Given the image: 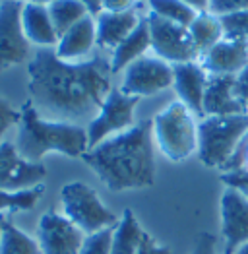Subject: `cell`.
<instances>
[{"label": "cell", "mask_w": 248, "mask_h": 254, "mask_svg": "<svg viewBox=\"0 0 248 254\" xmlns=\"http://www.w3.org/2000/svg\"><path fill=\"white\" fill-rule=\"evenodd\" d=\"M21 0H0V70L21 64L31 51L21 25Z\"/></svg>", "instance_id": "9"}, {"label": "cell", "mask_w": 248, "mask_h": 254, "mask_svg": "<svg viewBox=\"0 0 248 254\" xmlns=\"http://www.w3.org/2000/svg\"><path fill=\"white\" fill-rule=\"evenodd\" d=\"M144 235V229L140 227L132 210H124L123 217L113 229L111 254H138Z\"/></svg>", "instance_id": "21"}, {"label": "cell", "mask_w": 248, "mask_h": 254, "mask_svg": "<svg viewBox=\"0 0 248 254\" xmlns=\"http://www.w3.org/2000/svg\"><path fill=\"white\" fill-rule=\"evenodd\" d=\"M138 101L140 97L126 95L123 89L113 87L105 97L97 117L85 128L89 138V148L134 127V109L138 105Z\"/></svg>", "instance_id": "7"}, {"label": "cell", "mask_w": 248, "mask_h": 254, "mask_svg": "<svg viewBox=\"0 0 248 254\" xmlns=\"http://www.w3.org/2000/svg\"><path fill=\"white\" fill-rule=\"evenodd\" d=\"M0 254H41L39 243L18 229L12 221L4 219L0 235Z\"/></svg>", "instance_id": "24"}, {"label": "cell", "mask_w": 248, "mask_h": 254, "mask_svg": "<svg viewBox=\"0 0 248 254\" xmlns=\"http://www.w3.org/2000/svg\"><path fill=\"white\" fill-rule=\"evenodd\" d=\"M4 219H6V217H4V215H0V235H2V225H4Z\"/></svg>", "instance_id": "41"}, {"label": "cell", "mask_w": 248, "mask_h": 254, "mask_svg": "<svg viewBox=\"0 0 248 254\" xmlns=\"http://www.w3.org/2000/svg\"><path fill=\"white\" fill-rule=\"evenodd\" d=\"M235 97L248 115V66L239 76H235Z\"/></svg>", "instance_id": "32"}, {"label": "cell", "mask_w": 248, "mask_h": 254, "mask_svg": "<svg viewBox=\"0 0 248 254\" xmlns=\"http://www.w3.org/2000/svg\"><path fill=\"white\" fill-rule=\"evenodd\" d=\"M91 16H97L103 10V0H82Z\"/></svg>", "instance_id": "36"}, {"label": "cell", "mask_w": 248, "mask_h": 254, "mask_svg": "<svg viewBox=\"0 0 248 254\" xmlns=\"http://www.w3.org/2000/svg\"><path fill=\"white\" fill-rule=\"evenodd\" d=\"M209 76H239L248 66V43L223 37L200 59Z\"/></svg>", "instance_id": "15"}, {"label": "cell", "mask_w": 248, "mask_h": 254, "mask_svg": "<svg viewBox=\"0 0 248 254\" xmlns=\"http://www.w3.org/2000/svg\"><path fill=\"white\" fill-rule=\"evenodd\" d=\"M248 134V115L204 117L198 123V157L206 167L225 169Z\"/></svg>", "instance_id": "4"}, {"label": "cell", "mask_w": 248, "mask_h": 254, "mask_svg": "<svg viewBox=\"0 0 248 254\" xmlns=\"http://www.w3.org/2000/svg\"><path fill=\"white\" fill-rule=\"evenodd\" d=\"M43 190H45L43 185L20 192L0 190V215L2 212H8V210H31L39 202Z\"/></svg>", "instance_id": "26"}, {"label": "cell", "mask_w": 248, "mask_h": 254, "mask_svg": "<svg viewBox=\"0 0 248 254\" xmlns=\"http://www.w3.org/2000/svg\"><path fill=\"white\" fill-rule=\"evenodd\" d=\"M29 103L49 121L91 123L113 89L111 57L93 55L82 63L62 61L55 49H37L27 66Z\"/></svg>", "instance_id": "1"}, {"label": "cell", "mask_w": 248, "mask_h": 254, "mask_svg": "<svg viewBox=\"0 0 248 254\" xmlns=\"http://www.w3.org/2000/svg\"><path fill=\"white\" fill-rule=\"evenodd\" d=\"M21 25L27 41L39 49H55L59 43V33L51 20L49 6L25 2L21 10Z\"/></svg>", "instance_id": "18"}, {"label": "cell", "mask_w": 248, "mask_h": 254, "mask_svg": "<svg viewBox=\"0 0 248 254\" xmlns=\"http://www.w3.org/2000/svg\"><path fill=\"white\" fill-rule=\"evenodd\" d=\"M85 233L80 231L64 213L47 212L39 219L37 243L41 254H78Z\"/></svg>", "instance_id": "12"}, {"label": "cell", "mask_w": 248, "mask_h": 254, "mask_svg": "<svg viewBox=\"0 0 248 254\" xmlns=\"http://www.w3.org/2000/svg\"><path fill=\"white\" fill-rule=\"evenodd\" d=\"M138 0H103V10L107 12H130Z\"/></svg>", "instance_id": "35"}, {"label": "cell", "mask_w": 248, "mask_h": 254, "mask_svg": "<svg viewBox=\"0 0 248 254\" xmlns=\"http://www.w3.org/2000/svg\"><path fill=\"white\" fill-rule=\"evenodd\" d=\"M20 119H21V111H16L4 97H0V144H2L4 134L10 128L20 125Z\"/></svg>", "instance_id": "30"}, {"label": "cell", "mask_w": 248, "mask_h": 254, "mask_svg": "<svg viewBox=\"0 0 248 254\" xmlns=\"http://www.w3.org/2000/svg\"><path fill=\"white\" fill-rule=\"evenodd\" d=\"M221 181L227 189H235L239 190L245 198H248V169H235V171H225L221 175Z\"/></svg>", "instance_id": "31"}, {"label": "cell", "mask_w": 248, "mask_h": 254, "mask_svg": "<svg viewBox=\"0 0 248 254\" xmlns=\"http://www.w3.org/2000/svg\"><path fill=\"white\" fill-rule=\"evenodd\" d=\"M113 229H103V231H97V233L85 235V241H83L82 249L78 254H111Z\"/></svg>", "instance_id": "28"}, {"label": "cell", "mask_w": 248, "mask_h": 254, "mask_svg": "<svg viewBox=\"0 0 248 254\" xmlns=\"http://www.w3.org/2000/svg\"><path fill=\"white\" fill-rule=\"evenodd\" d=\"M21 2H29V0H21Z\"/></svg>", "instance_id": "42"}, {"label": "cell", "mask_w": 248, "mask_h": 254, "mask_svg": "<svg viewBox=\"0 0 248 254\" xmlns=\"http://www.w3.org/2000/svg\"><path fill=\"white\" fill-rule=\"evenodd\" d=\"M237 254H248V243L245 245V247H241V249L237 251Z\"/></svg>", "instance_id": "40"}, {"label": "cell", "mask_w": 248, "mask_h": 254, "mask_svg": "<svg viewBox=\"0 0 248 254\" xmlns=\"http://www.w3.org/2000/svg\"><path fill=\"white\" fill-rule=\"evenodd\" d=\"M219 208L225 254H237V251L248 243V198L239 190L225 187Z\"/></svg>", "instance_id": "13"}, {"label": "cell", "mask_w": 248, "mask_h": 254, "mask_svg": "<svg viewBox=\"0 0 248 254\" xmlns=\"http://www.w3.org/2000/svg\"><path fill=\"white\" fill-rule=\"evenodd\" d=\"M62 213L85 235L113 229L119 219L103 202L97 192L80 181L64 185L61 190Z\"/></svg>", "instance_id": "6"}, {"label": "cell", "mask_w": 248, "mask_h": 254, "mask_svg": "<svg viewBox=\"0 0 248 254\" xmlns=\"http://www.w3.org/2000/svg\"><path fill=\"white\" fill-rule=\"evenodd\" d=\"M173 85V64L159 57H142L124 70L123 89L132 97H147Z\"/></svg>", "instance_id": "10"}, {"label": "cell", "mask_w": 248, "mask_h": 254, "mask_svg": "<svg viewBox=\"0 0 248 254\" xmlns=\"http://www.w3.org/2000/svg\"><path fill=\"white\" fill-rule=\"evenodd\" d=\"M29 2H33V4H41V6H51V4L57 2V0H29Z\"/></svg>", "instance_id": "38"}, {"label": "cell", "mask_w": 248, "mask_h": 254, "mask_svg": "<svg viewBox=\"0 0 248 254\" xmlns=\"http://www.w3.org/2000/svg\"><path fill=\"white\" fill-rule=\"evenodd\" d=\"M47 169L43 163L23 159L16 144H0V190L20 192L43 185Z\"/></svg>", "instance_id": "11"}, {"label": "cell", "mask_w": 248, "mask_h": 254, "mask_svg": "<svg viewBox=\"0 0 248 254\" xmlns=\"http://www.w3.org/2000/svg\"><path fill=\"white\" fill-rule=\"evenodd\" d=\"M221 23H223V33L227 39L248 43V10L223 16Z\"/></svg>", "instance_id": "27"}, {"label": "cell", "mask_w": 248, "mask_h": 254, "mask_svg": "<svg viewBox=\"0 0 248 254\" xmlns=\"http://www.w3.org/2000/svg\"><path fill=\"white\" fill-rule=\"evenodd\" d=\"M243 113V107L235 97V76H209L204 95V117H229Z\"/></svg>", "instance_id": "19"}, {"label": "cell", "mask_w": 248, "mask_h": 254, "mask_svg": "<svg viewBox=\"0 0 248 254\" xmlns=\"http://www.w3.org/2000/svg\"><path fill=\"white\" fill-rule=\"evenodd\" d=\"M16 148L23 159L31 163H41L43 157L51 151L68 157H82L89 149V138L85 127L49 121L27 101L21 109Z\"/></svg>", "instance_id": "3"}, {"label": "cell", "mask_w": 248, "mask_h": 254, "mask_svg": "<svg viewBox=\"0 0 248 254\" xmlns=\"http://www.w3.org/2000/svg\"><path fill=\"white\" fill-rule=\"evenodd\" d=\"M51 20L55 23V29L61 37L72 25L82 21L85 16H89V10L85 8L82 0H57L49 6Z\"/></svg>", "instance_id": "23"}, {"label": "cell", "mask_w": 248, "mask_h": 254, "mask_svg": "<svg viewBox=\"0 0 248 254\" xmlns=\"http://www.w3.org/2000/svg\"><path fill=\"white\" fill-rule=\"evenodd\" d=\"M188 31H190L192 41H194L198 53H200V59L206 55L213 45H217L225 37L221 18L213 16L211 12H198V16L194 18V21L188 25Z\"/></svg>", "instance_id": "22"}, {"label": "cell", "mask_w": 248, "mask_h": 254, "mask_svg": "<svg viewBox=\"0 0 248 254\" xmlns=\"http://www.w3.org/2000/svg\"><path fill=\"white\" fill-rule=\"evenodd\" d=\"M138 254H171V251L165 249V247H161L159 243H155L153 237H149V235L145 233L144 239H142V245H140Z\"/></svg>", "instance_id": "34"}, {"label": "cell", "mask_w": 248, "mask_h": 254, "mask_svg": "<svg viewBox=\"0 0 248 254\" xmlns=\"http://www.w3.org/2000/svg\"><path fill=\"white\" fill-rule=\"evenodd\" d=\"M153 144V123L144 121L89 148L82 159L109 190L145 189L155 181Z\"/></svg>", "instance_id": "2"}, {"label": "cell", "mask_w": 248, "mask_h": 254, "mask_svg": "<svg viewBox=\"0 0 248 254\" xmlns=\"http://www.w3.org/2000/svg\"><path fill=\"white\" fill-rule=\"evenodd\" d=\"M147 4H149V12L155 14L157 18L185 27H188L198 16V10H194L183 0H147Z\"/></svg>", "instance_id": "25"}, {"label": "cell", "mask_w": 248, "mask_h": 254, "mask_svg": "<svg viewBox=\"0 0 248 254\" xmlns=\"http://www.w3.org/2000/svg\"><path fill=\"white\" fill-rule=\"evenodd\" d=\"M145 20L149 23L151 51L155 53V57L163 59L169 64L200 61V53H198L196 45L192 41V35L188 31V27L161 20L151 12L145 16Z\"/></svg>", "instance_id": "8"}, {"label": "cell", "mask_w": 248, "mask_h": 254, "mask_svg": "<svg viewBox=\"0 0 248 254\" xmlns=\"http://www.w3.org/2000/svg\"><path fill=\"white\" fill-rule=\"evenodd\" d=\"M140 16L136 10L130 12H107L101 10L95 16V27H97V45L107 51H115L121 43L138 27Z\"/></svg>", "instance_id": "17"}, {"label": "cell", "mask_w": 248, "mask_h": 254, "mask_svg": "<svg viewBox=\"0 0 248 254\" xmlns=\"http://www.w3.org/2000/svg\"><path fill=\"white\" fill-rule=\"evenodd\" d=\"M243 167L248 169V146H247V149H245V161H243Z\"/></svg>", "instance_id": "39"}, {"label": "cell", "mask_w": 248, "mask_h": 254, "mask_svg": "<svg viewBox=\"0 0 248 254\" xmlns=\"http://www.w3.org/2000/svg\"><path fill=\"white\" fill-rule=\"evenodd\" d=\"M183 2H186L198 12H207V6H209V0H183Z\"/></svg>", "instance_id": "37"}, {"label": "cell", "mask_w": 248, "mask_h": 254, "mask_svg": "<svg viewBox=\"0 0 248 254\" xmlns=\"http://www.w3.org/2000/svg\"><path fill=\"white\" fill-rule=\"evenodd\" d=\"M95 45H97V27H95V18L89 14L76 25H72L66 33H62L55 51L62 61L82 63L91 59Z\"/></svg>", "instance_id": "16"}, {"label": "cell", "mask_w": 248, "mask_h": 254, "mask_svg": "<svg viewBox=\"0 0 248 254\" xmlns=\"http://www.w3.org/2000/svg\"><path fill=\"white\" fill-rule=\"evenodd\" d=\"M243 10H248V0H209V6H207V12H211L217 18L237 14Z\"/></svg>", "instance_id": "29"}, {"label": "cell", "mask_w": 248, "mask_h": 254, "mask_svg": "<svg viewBox=\"0 0 248 254\" xmlns=\"http://www.w3.org/2000/svg\"><path fill=\"white\" fill-rule=\"evenodd\" d=\"M147 49H151V35H149V23L145 18L140 20L138 27L124 39L113 53H111V66L113 74L126 70L132 63L145 57Z\"/></svg>", "instance_id": "20"}, {"label": "cell", "mask_w": 248, "mask_h": 254, "mask_svg": "<svg viewBox=\"0 0 248 254\" xmlns=\"http://www.w3.org/2000/svg\"><path fill=\"white\" fill-rule=\"evenodd\" d=\"M209 74L204 70L200 61L196 63L173 64V87L183 101L196 117L204 119V95Z\"/></svg>", "instance_id": "14"}, {"label": "cell", "mask_w": 248, "mask_h": 254, "mask_svg": "<svg viewBox=\"0 0 248 254\" xmlns=\"http://www.w3.org/2000/svg\"><path fill=\"white\" fill-rule=\"evenodd\" d=\"M153 142L171 161H185L192 153H198V123L196 115L183 103L173 101L155 115Z\"/></svg>", "instance_id": "5"}, {"label": "cell", "mask_w": 248, "mask_h": 254, "mask_svg": "<svg viewBox=\"0 0 248 254\" xmlns=\"http://www.w3.org/2000/svg\"><path fill=\"white\" fill-rule=\"evenodd\" d=\"M215 245H217L215 235L202 233L196 241V247H194L192 254H215Z\"/></svg>", "instance_id": "33"}]
</instances>
